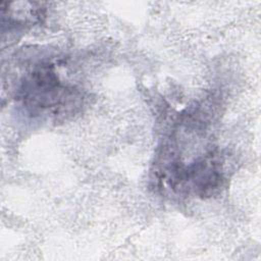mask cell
Wrapping results in <instances>:
<instances>
[{"mask_svg":"<svg viewBox=\"0 0 261 261\" xmlns=\"http://www.w3.org/2000/svg\"><path fill=\"white\" fill-rule=\"evenodd\" d=\"M77 91L60 80L52 63H42L24 75L18 99L32 114H59L73 105Z\"/></svg>","mask_w":261,"mask_h":261,"instance_id":"cell-1","label":"cell"}]
</instances>
